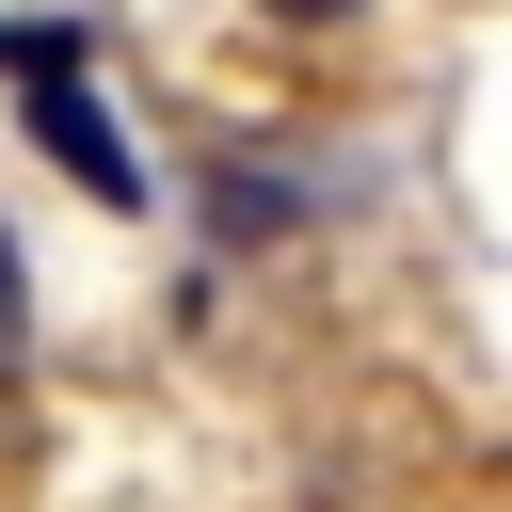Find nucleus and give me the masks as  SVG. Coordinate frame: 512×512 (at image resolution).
Segmentation results:
<instances>
[{
	"label": "nucleus",
	"instance_id": "obj_1",
	"mask_svg": "<svg viewBox=\"0 0 512 512\" xmlns=\"http://www.w3.org/2000/svg\"><path fill=\"white\" fill-rule=\"evenodd\" d=\"M32 144H48V160H64L80 192H112V208L144 192V160H128V128H112L96 96H80V64H32Z\"/></svg>",
	"mask_w": 512,
	"mask_h": 512
},
{
	"label": "nucleus",
	"instance_id": "obj_2",
	"mask_svg": "<svg viewBox=\"0 0 512 512\" xmlns=\"http://www.w3.org/2000/svg\"><path fill=\"white\" fill-rule=\"evenodd\" d=\"M208 224H224V240H256V224H288V192H272V176H208Z\"/></svg>",
	"mask_w": 512,
	"mask_h": 512
},
{
	"label": "nucleus",
	"instance_id": "obj_3",
	"mask_svg": "<svg viewBox=\"0 0 512 512\" xmlns=\"http://www.w3.org/2000/svg\"><path fill=\"white\" fill-rule=\"evenodd\" d=\"M32 336V288H16V224H0V352Z\"/></svg>",
	"mask_w": 512,
	"mask_h": 512
},
{
	"label": "nucleus",
	"instance_id": "obj_4",
	"mask_svg": "<svg viewBox=\"0 0 512 512\" xmlns=\"http://www.w3.org/2000/svg\"><path fill=\"white\" fill-rule=\"evenodd\" d=\"M272 16H304V32H320V16H352V0H272Z\"/></svg>",
	"mask_w": 512,
	"mask_h": 512
}]
</instances>
